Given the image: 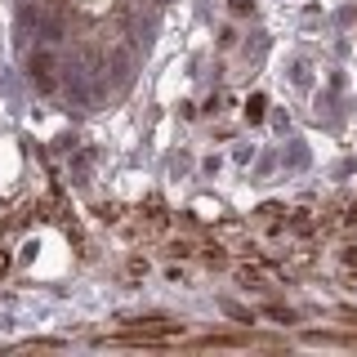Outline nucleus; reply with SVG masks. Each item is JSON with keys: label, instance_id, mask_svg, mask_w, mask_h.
<instances>
[{"label": "nucleus", "instance_id": "nucleus-1", "mask_svg": "<svg viewBox=\"0 0 357 357\" xmlns=\"http://www.w3.org/2000/svg\"><path fill=\"white\" fill-rule=\"evenodd\" d=\"M31 81H36L40 89H50L54 85V59H50V54H45V50H36V54H31Z\"/></svg>", "mask_w": 357, "mask_h": 357}, {"label": "nucleus", "instance_id": "nucleus-2", "mask_svg": "<svg viewBox=\"0 0 357 357\" xmlns=\"http://www.w3.org/2000/svg\"><path fill=\"white\" fill-rule=\"evenodd\" d=\"M5 268H9V259H5V255H0V273H5Z\"/></svg>", "mask_w": 357, "mask_h": 357}]
</instances>
